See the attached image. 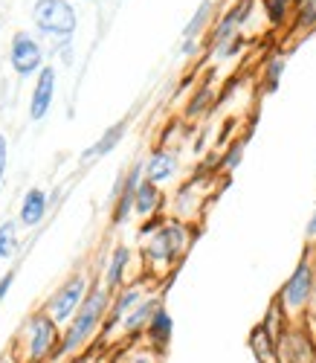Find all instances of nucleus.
<instances>
[{"label": "nucleus", "instance_id": "9d476101", "mask_svg": "<svg viewBox=\"0 0 316 363\" xmlns=\"http://www.w3.org/2000/svg\"><path fill=\"white\" fill-rule=\"evenodd\" d=\"M142 174H145V166L137 160L131 166V172H125V186L119 192V198L113 201V224H125L128 221V216L134 213V203H137V189L142 184Z\"/></svg>", "mask_w": 316, "mask_h": 363}, {"label": "nucleus", "instance_id": "bb28decb", "mask_svg": "<svg viewBox=\"0 0 316 363\" xmlns=\"http://www.w3.org/2000/svg\"><path fill=\"white\" fill-rule=\"evenodd\" d=\"M206 96H209V87H203V90H201V94H198V96H195L192 102H188V111H186V113H188V116H195V113H201V111H203V102H206Z\"/></svg>", "mask_w": 316, "mask_h": 363}, {"label": "nucleus", "instance_id": "a211bd4d", "mask_svg": "<svg viewBox=\"0 0 316 363\" xmlns=\"http://www.w3.org/2000/svg\"><path fill=\"white\" fill-rule=\"evenodd\" d=\"M212 12H215V0H201V6L195 9V15L188 18V23L183 26V41H198V35L212 21Z\"/></svg>", "mask_w": 316, "mask_h": 363}, {"label": "nucleus", "instance_id": "f8f14e48", "mask_svg": "<svg viewBox=\"0 0 316 363\" xmlns=\"http://www.w3.org/2000/svg\"><path fill=\"white\" fill-rule=\"evenodd\" d=\"M177 166H180V160H177L174 151L160 148V151H154V155L148 157V163H145V180L160 186V184H166V180H171L177 174Z\"/></svg>", "mask_w": 316, "mask_h": 363}, {"label": "nucleus", "instance_id": "393cba45", "mask_svg": "<svg viewBox=\"0 0 316 363\" xmlns=\"http://www.w3.org/2000/svg\"><path fill=\"white\" fill-rule=\"evenodd\" d=\"M241 50H244V35H235L224 50H220V52L215 55V58H232V55H238Z\"/></svg>", "mask_w": 316, "mask_h": 363}, {"label": "nucleus", "instance_id": "0eeeda50", "mask_svg": "<svg viewBox=\"0 0 316 363\" xmlns=\"http://www.w3.org/2000/svg\"><path fill=\"white\" fill-rule=\"evenodd\" d=\"M183 247H186V227L174 221V224L160 227V230L151 235L145 253L154 262H174L183 253Z\"/></svg>", "mask_w": 316, "mask_h": 363}, {"label": "nucleus", "instance_id": "c756f323", "mask_svg": "<svg viewBox=\"0 0 316 363\" xmlns=\"http://www.w3.org/2000/svg\"><path fill=\"white\" fill-rule=\"evenodd\" d=\"M195 50H198V41H183V47H180L183 55H192Z\"/></svg>", "mask_w": 316, "mask_h": 363}, {"label": "nucleus", "instance_id": "a878e982", "mask_svg": "<svg viewBox=\"0 0 316 363\" xmlns=\"http://www.w3.org/2000/svg\"><path fill=\"white\" fill-rule=\"evenodd\" d=\"M6 163H9V140L0 134V184H4V174H6Z\"/></svg>", "mask_w": 316, "mask_h": 363}, {"label": "nucleus", "instance_id": "39448f33", "mask_svg": "<svg viewBox=\"0 0 316 363\" xmlns=\"http://www.w3.org/2000/svg\"><path fill=\"white\" fill-rule=\"evenodd\" d=\"M61 346V335H58V323L47 314V311H38L29 320V331H26V352H29V360L38 363L44 357L52 354V349Z\"/></svg>", "mask_w": 316, "mask_h": 363}, {"label": "nucleus", "instance_id": "7ed1b4c3", "mask_svg": "<svg viewBox=\"0 0 316 363\" xmlns=\"http://www.w3.org/2000/svg\"><path fill=\"white\" fill-rule=\"evenodd\" d=\"M87 294H90V288H87V277H84V274H73L64 285H61V288L50 296V302H47V314H50L58 325H67V323L76 317V311L81 308V302L87 299Z\"/></svg>", "mask_w": 316, "mask_h": 363}, {"label": "nucleus", "instance_id": "423d86ee", "mask_svg": "<svg viewBox=\"0 0 316 363\" xmlns=\"http://www.w3.org/2000/svg\"><path fill=\"white\" fill-rule=\"evenodd\" d=\"M313 291H316L313 267H310L307 259H302V262L296 264V270L288 277V282H284V288H281V302H284V308H290V311L305 308L307 302L313 299Z\"/></svg>", "mask_w": 316, "mask_h": 363}, {"label": "nucleus", "instance_id": "b1692460", "mask_svg": "<svg viewBox=\"0 0 316 363\" xmlns=\"http://www.w3.org/2000/svg\"><path fill=\"white\" fill-rule=\"evenodd\" d=\"M241 157H244V140H238V143L230 145L227 157H224V169H235V166L241 163Z\"/></svg>", "mask_w": 316, "mask_h": 363}, {"label": "nucleus", "instance_id": "c85d7f7f", "mask_svg": "<svg viewBox=\"0 0 316 363\" xmlns=\"http://www.w3.org/2000/svg\"><path fill=\"white\" fill-rule=\"evenodd\" d=\"M305 235H307V238H316V209H313V216H310V221H307Z\"/></svg>", "mask_w": 316, "mask_h": 363}, {"label": "nucleus", "instance_id": "f257e3e1", "mask_svg": "<svg viewBox=\"0 0 316 363\" xmlns=\"http://www.w3.org/2000/svg\"><path fill=\"white\" fill-rule=\"evenodd\" d=\"M108 308H111V291H108V288H93V291L87 294V299L81 302V308L76 311V317L67 323L64 335H61L58 354L79 352L93 335H96V328L105 323Z\"/></svg>", "mask_w": 316, "mask_h": 363}, {"label": "nucleus", "instance_id": "5701e85b", "mask_svg": "<svg viewBox=\"0 0 316 363\" xmlns=\"http://www.w3.org/2000/svg\"><path fill=\"white\" fill-rule=\"evenodd\" d=\"M296 26H299V29H313V26H316V0H302Z\"/></svg>", "mask_w": 316, "mask_h": 363}, {"label": "nucleus", "instance_id": "473e14b6", "mask_svg": "<svg viewBox=\"0 0 316 363\" xmlns=\"http://www.w3.org/2000/svg\"><path fill=\"white\" fill-rule=\"evenodd\" d=\"M313 302H316V291H313Z\"/></svg>", "mask_w": 316, "mask_h": 363}, {"label": "nucleus", "instance_id": "dca6fc26", "mask_svg": "<svg viewBox=\"0 0 316 363\" xmlns=\"http://www.w3.org/2000/svg\"><path fill=\"white\" fill-rule=\"evenodd\" d=\"M145 331H148V340H151L157 349H166L169 340H171V314L160 306V308L154 311L151 323L145 325Z\"/></svg>", "mask_w": 316, "mask_h": 363}, {"label": "nucleus", "instance_id": "20e7f679", "mask_svg": "<svg viewBox=\"0 0 316 363\" xmlns=\"http://www.w3.org/2000/svg\"><path fill=\"white\" fill-rule=\"evenodd\" d=\"M9 65H12V70L21 79L38 76L47 67L41 44L33 35H29V33H23V29H18V33L12 35V41H9Z\"/></svg>", "mask_w": 316, "mask_h": 363}, {"label": "nucleus", "instance_id": "2eb2a0df", "mask_svg": "<svg viewBox=\"0 0 316 363\" xmlns=\"http://www.w3.org/2000/svg\"><path fill=\"white\" fill-rule=\"evenodd\" d=\"M157 308H160V299H142L140 306L131 308L128 317L122 320V331H125V335H137L140 328H145L151 323V317H154Z\"/></svg>", "mask_w": 316, "mask_h": 363}, {"label": "nucleus", "instance_id": "f3484780", "mask_svg": "<svg viewBox=\"0 0 316 363\" xmlns=\"http://www.w3.org/2000/svg\"><path fill=\"white\" fill-rule=\"evenodd\" d=\"M128 262H131V250L125 247V245H119V247L111 253V262H108V270H105V288H108V291H116V288L122 285Z\"/></svg>", "mask_w": 316, "mask_h": 363}, {"label": "nucleus", "instance_id": "1a4fd4ad", "mask_svg": "<svg viewBox=\"0 0 316 363\" xmlns=\"http://www.w3.org/2000/svg\"><path fill=\"white\" fill-rule=\"evenodd\" d=\"M55 82H58V73H55L52 65H47V67L35 76L33 94H29V111H26L33 123H41V119L50 113L52 99H55Z\"/></svg>", "mask_w": 316, "mask_h": 363}, {"label": "nucleus", "instance_id": "4468645a", "mask_svg": "<svg viewBox=\"0 0 316 363\" xmlns=\"http://www.w3.org/2000/svg\"><path fill=\"white\" fill-rule=\"evenodd\" d=\"M142 302V291L140 288H128V291H122L113 302H111V308H108V317H105V325L113 328L116 323H122L125 317H128L131 308H137Z\"/></svg>", "mask_w": 316, "mask_h": 363}, {"label": "nucleus", "instance_id": "6e6552de", "mask_svg": "<svg viewBox=\"0 0 316 363\" xmlns=\"http://www.w3.org/2000/svg\"><path fill=\"white\" fill-rule=\"evenodd\" d=\"M249 12H252V0H238V4L218 21V26H215V33H212V41H209V50H212V55H218L220 50H224L235 35H241V26L247 23V18H249Z\"/></svg>", "mask_w": 316, "mask_h": 363}, {"label": "nucleus", "instance_id": "f03ea898", "mask_svg": "<svg viewBox=\"0 0 316 363\" xmlns=\"http://www.w3.org/2000/svg\"><path fill=\"white\" fill-rule=\"evenodd\" d=\"M29 15H33V26L41 35L58 41H67L79 26V15L70 0H35Z\"/></svg>", "mask_w": 316, "mask_h": 363}, {"label": "nucleus", "instance_id": "aec40b11", "mask_svg": "<svg viewBox=\"0 0 316 363\" xmlns=\"http://www.w3.org/2000/svg\"><path fill=\"white\" fill-rule=\"evenodd\" d=\"M18 250V221L0 224V262H9Z\"/></svg>", "mask_w": 316, "mask_h": 363}, {"label": "nucleus", "instance_id": "2f4dec72", "mask_svg": "<svg viewBox=\"0 0 316 363\" xmlns=\"http://www.w3.org/2000/svg\"><path fill=\"white\" fill-rule=\"evenodd\" d=\"M0 363H12V360L9 357H0Z\"/></svg>", "mask_w": 316, "mask_h": 363}, {"label": "nucleus", "instance_id": "cd10ccee", "mask_svg": "<svg viewBox=\"0 0 316 363\" xmlns=\"http://www.w3.org/2000/svg\"><path fill=\"white\" fill-rule=\"evenodd\" d=\"M12 282H15V270H6V274H4V279H0V302H4V299L9 296V288H12Z\"/></svg>", "mask_w": 316, "mask_h": 363}, {"label": "nucleus", "instance_id": "ddd939ff", "mask_svg": "<svg viewBox=\"0 0 316 363\" xmlns=\"http://www.w3.org/2000/svg\"><path fill=\"white\" fill-rule=\"evenodd\" d=\"M125 131H128V123H116V125H111L96 143L93 145H87L84 151H81V163H93V160H99V157H105V155H111V151L119 145V140L125 137Z\"/></svg>", "mask_w": 316, "mask_h": 363}, {"label": "nucleus", "instance_id": "9b49d317", "mask_svg": "<svg viewBox=\"0 0 316 363\" xmlns=\"http://www.w3.org/2000/svg\"><path fill=\"white\" fill-rule=\"evenodd\" d=\"M47 209H50V198L41 186L26 189V195L21 201V209H18V227H26V230L38 227L47 216Z\"/></svg>", "mask_w": 316, "mask_h": 363}, {"label": "nucleus", "instance_id": "7c9ffc66", "mask_svg": "<svg viewBox=\"0 0 316 363\" xmlns=\"http://www.w3.org/2000/svg\"><path fill=\"white\" fill-rule=\"evenodd\" d=\"M131 363H157V360H154L151 354H137V357H134Z\"/></svg>", "mask_w": 316, "mask_h": 363}, {"label": "nucleus", "instance_id": "6ab92c4d", "mask_svg": "<svg viewBox=\"0 0 316 363\" xmlns=\"http://www.w3.org/2000/svg\"><path fill=\"white\" fill-rule=\"evenodd\" d=\"M160 186L157 184H151V180H145L142 177V184H140V189H137V203H134V213H140L142 218H148L157 206H160Z\"/></svg>", "mask_w": 316, "mask_h": 363}, {"label": "nucleus", "instance_id": "4be33fe9", "mask_svg": "<svg viewBox=\"0 0 316 363\" xmlns=\"http://www.w3.org/2000/svg\"><path fill=\"white\" fill-rule=\"evenodd\" d=\"M284 73V58H270V65L264 70V84H267V94H273V90L278 87V79Z\"/></svg>", "mask_w": 316, "mask_h": 363}, {"label": "nucleus", "instance_id": "412c9836", "mask_svg": "<svg viewBox=\"0 0 316 363\" xmlns=\"http://www.w3.org/2000/svg\"><path fill=\"white\" fill-rule=\"evenodd\" d=\"M290 12V0H264V15L273 26H281Z\"/></svg>", "mask_w": 316, "mask_h": 363}]
</instances>
